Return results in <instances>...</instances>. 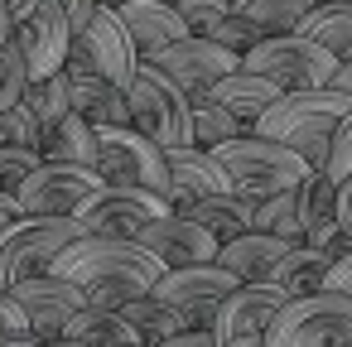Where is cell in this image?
Returning <instances> with one entry per match:
<instances>
[{"label":"cell","mask_w":352,"mask_h":347,"mask_svg":"<svg viewBox=\"0 0 352 347\" xmlns=\"http://www.w3.org/2000/svg\"><path fill=\"white\" fill-rule=\"evenodd\" d=\"M49 275L73 280L87 294V304H97V309H121V304L150 294L155 280L164 275V265L131 236H82L54 260Z\"/></svg>","instance_id":"obj_1"},{"label":"cell","mask_w":352,"mask_h":347,"mask_svg":"<svg viewBox=\"0 0 352 347\" xmlns=\"http://www.w3.org/2000/svg\"><path fill=\"white\" fill-rule=\"evenodd\" d=\"M352 116V97L333 92V87H314V92H285L261 121L251 135H265V140H280L289 145L314 174H328V155H333V135L338 126Z\"/></svg>","instance_id":"obj_2"},{"label":"cell","mask_w":352,"mask_h":347,"mask_svg":"<svg viewBox=\"0 0 352 347\" xmlns=\"http://www.w3.org/2000/svg\"><path fill=\"white\" fill-rule=\"evenodd\" d=\"M208 155L222 164L227 183H232L236 193H246L251 203H261V198H270V193H289V188H299V183L314 174L289 145L265 140V135H241V140H227V145H217V150H208Z\"/></svg>","instance_id":"obj_3"},{"label":"cell","mask_w":352,"mask_h":347,"mask_svg":"<svg viewBox=\"0 0 352 347\" xmlns=\"http://www.w3.org/2000/svg\"><path fill=\"white\" fill-rule=\"evenodd\" d=\"M82 236L87 232L78 217H15L0 232V294H10L34 275H49L54 260Z\"/></svg>","instance_id":"obj_4"},{"label":"cell","mask_w":352,"mask_h":347,"mask_svg":"<svg viewBox=\"0 0 352 347\" xmlns=\"http://www.w3.org/2000/svg\"><path fill=\"white\" fill-rule=\"evenodd\" d=\"M126 102H131V131H140L160 150L193 145V102L155 63H140L135 68V78L126 87Z\"/></svg>","instance_id":"obj_5"},{"label":"cell","mask_w":352,"mask_h":347,"mask_svg":"<svg viewBox=\"0 0 352 347\" xmlns=\"http://www.w3.org/2000/svg\"><path fill=\"white\" fill-rule=\"evenodd\" d=\"M97 174L107 188H145L169 203V159L155 140H145L131 126L97 131Z\"/></svg>","instance_id":"obj_6"},{"label":"cell","mask_w":352,"mask_h":347,"mask_svg":"<svg viewBox=\"0 0 352 347\" xmlns=\"http://www.w3.org/2000/svg\"><path fill=\"white\" fill-rule=\"evenodd\" d=\"M265 347H352V294L294 299L265 328Z\"/></svg>","instance_id":"obj_7"},{"label":"cell","mask_w":352,"mask_h":347,"mask_svg":"<svg viewBox=\"0 0 352 347\" xmlns=\"http://www.w3.org/2000/svg\"><path fill=\"white\" fill-rule=\"evenodd\" d=\"M246 73H261L270 78L280 92H314V87H328L333 73H338V58H328L314 39L304 34H280V39H261L246 58H241Z\"/></svg>","instance_id":"obj_8"},{"label":"cell","mask_w":352,"mask_h":347,"mask_svg":"<svg viewBox=\"0 0 352 347\" xmlns=\"http://www.w3.org/2000/svg\"><path fill=\"white\" fill-rule=\"evenodd\" d=\"M102 174L97 169H78V164H39L20 193H15V208L20 217H78L97 193H102Z\"/></svg>","instance_id":"obj_9"},{"label":"cell","mask_w":352,"mask_h":347,"mask_svg":"<svg viewBox=\"0 0 352 347\" xmlns=\"http://www.w3.org/2000/svg\"><path fill=\"white\" fill-rule=\"evenodd\" d=\"M236 289V275H227L217 260L212 265H184V270H164L160 280H155V299H164L174 313H179V323H184V333H198V328H212V318H217V304L227 299Z\"/></svg>","instance_id":"obj_10"},{"label":"cell","mask_w":352,"mask_h":347,"mask_svg":"<svg viewBox=\"0 0 352 347\" xmlns=\"http://www.w3.org/2000/svg\"><path fill=\"white\" fill-rule=\"evenodd\" d=\"M73 54H78L97 78H107V82L121 87V92L131 87V78H135V68H140V54H135V44H131V34H126L121 15L107 10V5H97V10L87 15V25L73 30Z\"/></svg>","instance_id":"obj_11"},{"label":"cell","mask_w":352,"mask_h":347,"mask_svg":"<svg viewBox=\"0 0 352 347\" xmlns=\"http://www.w3.org/2000/svg\"><path fill=\"white\" fill-rule=\"evenodd\" d=\"M10 39H15V49L25 54L30 82H44V78L63 73V63H68V49H73V20L63 15L58 0H39L30 15L15 20Z\"/></svg>","instance_id":"obj_12"},{"label":"cell","mask_w":352,"mask_h":347,"mask_svg":"<svg viewBox=\"0 0 352 347\" xmlns=\"http://www.w3.org/2000/svg\"><path fill=\"white\" fill-rule=\"evenodd\" d=\"M145 63H155L188 102H203L222 78H232L236 68H241V58L236 54H227V49H217L212 39H179V44H169L164 54H155V58H145Z\"/></svg>","instance_id":"obj_13"},{"label":"cell","mask_w":352,"mask_h":347,"mask_svg":"<svg viewBox=\"0 0 352 347\" xmlns=\"http://www.w3.org/2000/svg\"><path fill=\"white\" fill-rule=\"evenodd\" d=\"M164 212H169V203L145 193V188H102L78 212V222H82L87 236H135L140 227H150Z\"/></svg>","instance_id":"obj_14"},{"label":"cell","mask_w":352,"mask_h":347,"mask_svg":"<svg viewBox=\"0 0 352 347\" xmlns=\"http://www.w3.org/2000/svg\"><path fill=\"white\" fill-rule=\"evenodd\" d=\"M131 241H140L164 270H184V265H212L217 260V236L203 232L198 222L179 217L174 208L164 217H155L150 227H140Z\"/></svg>","instance_id":"obj_15"},{"label":"cell","mask_w":352,"mask_h":347,"mask_svg":"<svg viewBox=\"0 0 352 347\" xmlns=\"http://www.w3.org/2000/svg\"><path fill=\"white\" fill-rule=\"evenodd\" d=\"M10 294H15V304L25 309L30 333L44 337V342H49V337H63V328L73 323V313L87 309V294H82L73 280H63V275H34V280L15 284Z\"/></svg>","instance_id":"obj_16"},{"label":"cell","mask_w":352,"mask_h":347,"mask_svg":"<svg viewBox=\"0 0 352 347\" xmlns=\"http://www.w3.org/2000/svg\"><path fill=\"white\" fill-rule=\"evenodd\" d=\"M63 78H68V97H73V116H82L92 131H107V126H131V102L121 87H111L107 78H97L73 49H68V63H63Z\"/></svg>","instance_id":"obj_17"},{"label":"cell","mask_w":352,"mask_h":347,"mask_svg":"<svg viewBox=\"0 0 352 347\" xmlns=\"http://www.w3.org/2000/svg\"><path fill=\"white\" fill-rule=\"evenodd\" d=\"M285 304H289V299H285L275 284H236V289L217 304L212 337H217V342H232V337H265V328L275 323V313H280Z\"/></svg>","instance_id":"obj_18"},{"label":"cell","mask_w":352,"mask_h":347,"mask_svg":"<svg viewBox=\"0 0 352 347\" xmlns=\"http://www.w3.org/2000/svg\"><path fill=\"white\" fill-rule=\"evenodd\" d=\"M164 159H169V208H184V203H198L212 193H232L222 164L208 150L179 145V150H164Z\"/></svg>","instance_id":"obj_19"},{"label":"cell","mask_w":352,"mask_h":347,"mask_svg":"<svg viewBox=\"0 0 352 347\" xmlns=\"http://www.w3.org/2000/svg\"><path fill=\"white\" fill-rule=\"evenodd\" d=\"M116 15H121V25H126V34L135 44L140 63L164 54L179 39H188V30H184V20H179V10L169 5V0H131V5H121Z\"/></svg>","instance_id":"obj_20"},{"label":"cell","mask_w":352,"mask_h":347,"mask_svg":"<svg viewBox=\"0 0 352 347\" xmlns=\"http://www.w3.org/2000/svg\"><path fill=\"white\" fill-rule=\"evenodd\" d=\"M179 217H188V222H198L203 232H212L217 236V246H227V241H236V236H246L251 232V212H256V203L246 198V193H212V198H198V203H184V208H174Z\"/></svg>","instance_id":"obj_21"},{"label":"cell","mask_w":352,"mask_h":347,"mask_svg":"<svg viewBox=\"0 0 352 347\" xmlns=\"http://www.w3.org/2000/svg\"><path fill=\"white\" fill-rule=\"evenodd\" d=\"M285 251H289V246H285L280 236L246 232V236H236V241L217 246V265H222L227 275H236V284H265Z\"/></svg>","instance_id":"obj_22"},{"label":"cell","mask_w":352,"mask_h":347,"mask_svg":"<svg viewBox=\"0 0 352 347\" xmlns=\"http://www.w3.org/2000/svg\"><path fill=\"white\" fill-rule=\"evenodd\" d=\"M208 97H212L217 107H227V111H232V116H236L246 131H256V121H261V116H265V111H270V107L285 97V92H280L270 78L236 68V73H232V78H222V82L208 92Z\"/></svg>","instance_id":"obj_23"},{"label":"cell","mask_w":352,"mask_h":347,"mask_svg":"<svg viewBox=\"0 0 352 347\" xmlns=\"http://www.w3.org/2000/svg\"><path fill=\"white\" fill-rule=\"evenodd\" d=\"M328 270H333V260H328L323 251H314V246H289V251L280 256V265L270 270L265 284H275V289L294 304V299L323 294V289H328Z\"/></svg>","instance_id":"obj_24"},{"label":"cell","mask_w":352,"mask_h":347,"mask_svg":"<svg viewBox=\"0 0 352 347\" xmlns=\"http://www.w3.org/2000/svg\"><path fill=\"white\" fill-rule=\"evenodd\" d=\"M39 155L49 164H78V169H97V131L82 116H63L54 126H44L39 135Z\"/></svg>","instance_id":"obj_25"},{"label":"cell","mask_w":352,"mask_h":347,"mask_svg":"<svg viewBox=\"0 0 352 347\" xmlns=\"http://www.w3.org/2000/svg\"><path fill=\"white\" fill-rule=\"evenodd\" d=\"M63 337H73L82 347H145L140 333L121 318V309H97V304L78 309L73 323L63 328Z\"/></svg>","instance_id":"obj_26"},{"label":"cell","mask_w":352,"mask_h":347,"mask_svg":"<svg viewBox=\"0 0 352 347\" xmlns=\"http://www.w3.org/2000/svg\"><path fill=\"white\" fill-rule=\"evenodd\" d=\"M232 10L246 25H256L261 39H280V34H299V25L314 10V0H236Z\"/></svg>","instance_id":"obj_27"},{"label":"cell","mask_w":352,"mask_h":347,"mask_svg":"<svg viewBox=\"0 0 352 347\" xmlns=\"http://www.w3.org/2000/svg\"><path fill=\"white\" fill-rule=\"evenodd\" d=\"M304 39H314L328 58L352 63V5H314L309 20L299 25Z\"/></svg>","instance_id":"obj_28"},{"label":"cell","mask_w":352,"mask_h":347,"mask_svg":"<svg viewBox=\"0 0 352 347\" xmlns=\"http://www.w3.org/2000/svg\"><path fill=\"white\" fill-rule=\"evenodd\" d=\"M251 232H265V236H280L285 246H304V217H299V193H270L256 203L251 212Z\"/></svg>","instance_id":"obj_29"},{"label":"cell","mask_w":352,"mask_h":347,"mask_svg":"<svg viewBox=\"0 0 352 347\" xmlns=\"http://www.w3.org/2000/svg\"><path fill=\"white\" fill-rule=\"evenodd\" d=\"M121 318L140 333V342H145V347H160V342H169V337H179V333H184L179 313H174L164 299H155V294H140V299L121 304Z\"/></svg>","instance_id":"obj_30"},{"label":"cell","mask_w":352,"mask_h":347,"mask_svg":"<svg viewBox=\"0 0 352 347\" xmlns=\"http://www.w3.org/2000/svg\"><path fill=\"white\" fill-rule=\"evenodd\" d=\"M241 135H251V131H246L227 107H217L212 97L193 102V145H198V150H217V145L241 140Z\"/></svg>","instance_id":"obj_31"},{"label":"cell","mask_w":352,"mask_h":347,"mask_svg":"<svg viewBox=\"0 0 352 347\" xmlns=\"http://www.w3.org/2000/svg\"><path fill=\"white\" fill-rule=\"evenodd\" d=\"M299 217H304V232L323 227V222H338V183L328 174H309L299 188Z\"/></svg>","instance_id":"obj_32"},{"label":"cell","mask_w":352,"mask_h":347,"mask_svg":"<svg viewBox=\"0 0 352 347\" xmlns=\"http://www.w3.org/2000/svg\"><path fill=\"white\" fill-rule=\"evenodd\" d=\"M25 107L34 111V121H39V126H54V121L73 116L68 78H63V73H54V78H44V82H30V92H25Z\"/></svg>","instance_id":"obj_33"},{"label":"cell","mask_w":352,"mask_h":347,"mask_svg":"<svg viewBox=\"0 0 352 347\" xmlns=\"http://www.w3.org/2000/svg\"><path fill=\"white\" fill-rule=\"evenodd\" d=\"M25 92H30V68H25V54L10 39V44H0V111L20 107Z\"/></svg>","instance_id":"obj_34"},{"label":"cell","mask_w":352,"mask_h":347,"mask_svg":"<svg viewBox=\"0 0 352 347\" xmlns=\"http://www.w3.org/2000/svg\"><path fill=\"white\" fill-rule=\"evenodd\" d=\"M44 126L34 121V111L20 102L10 111H0V150H39Z\"/></svg>","instance_id":"obj_35"},{"label":"cell","mask_w":352,"mask_h":347,"mask_svg":"<svg viewBox=\"0 0 352 347\" xmlns=\"http://www.w3.org/2000/svg\"><path fill=\"white\" fill-rule=\"evenodd\" d=\"M179 20H184V30L193 34V39H212V30L232 15V5L227 0H179Z\"/></svg>","instance_id":"obj_36"},{"label":"cell","mask_w":352,"mask_h":347,"mask_svg":"<svg viewBox=\"0 0 352 347\" xmlns=\"http://www.w3.org/2000/svg\"><path fill=\"white\" fill-rule=\"evenodd\" d=\"M44 164V155L39 150H0V193H20V183L34 174Z\"/></svg>","instance_id":"obj_37"},{"label":"cell","mask_w":352,"mask_h":347,"mask_svg":"<svg viewBox=\"0 0 352 347\" xmlns=\"http://www.w3.org/2000/svg\"><path fill=\"white\" fill-rule=\"evenodd\" d=\"M212 44H217V49H227V54H236V58H246V54L261 44V30H256V25H246V20L232 10V15L212 30Z\"/></svg>","instance_id":"obj_38"},{"label":"cell","mask_w":352,"mask_h":347,"mask_svg":"<svg viewBox=\"0 0 352 347\" xmlns=\"http://www.w3.org/2000/svg\"><path fill=\"white\" fill-rule=\"evenodd\" d=\"M304 246H314V251H323L333 265L342 260V256H352V232H342L338 222H323V227H314V232H304Z\"/></svg>","instance_id":"obj_39"},{"label":"cell","mask_w":352,"mask_h":347,"mask_svg":"<svg viewBox=\"0 0 352 347\" xmlns=\"http://www.w3.org/2000/svg\"><path fill=\"white\" fill-rule=\"evenodd\" d=\"M328 179L333 183H342V179H352V116L338 126V135H333V155H328Z\"/></svg>","instance_id":"obj_40"},{"label":"cell","mask_w":352,"mask_h":347,"mask_svg":"<svg viewBox=\"0 0 352 347\" xmlns=\"http://www.w3.org/2000/svg\"><path fill=\"white\" fill-rule=\"evenodd\" d=\"M30 323H25V309L15 304V294H0V342H10V337H25Z\"/></svg>","instance_id":"obj_41"},{"label":"cell","mask_w":352,"mask_h":347,"mask_svg":"<svg viewBox=\"0 0 352 347\" xmlns=\"http://www.w3.org/2000/svg\"><path fill=\"white\" fill-rule=\"evenodd\" d=\"M328 289H333V294H352V256H342V260L328 270Z\"/></svg>","instance_id":"obj_42"},{"label":"cell","mask_w":352,"mask_h":347,"mask_svg":"<svg viewBox=\"0 0 352 347\" xmlns=\"http://www.w3.org/2000/svg\"><path fill=\"white\" fill-rule=\"evenodd\" d=\"M160 347H217V337H212V328H198V333H179V337H169Z\"/></svg>","instance_id":"obj_43"},{"label":"cell","mask_w":352,"mask_h":347,"mask_svg":"<svg viewBox=\"0 0 352 347\" xmlns=\"http://www.w3.org/2000/svg\"><path fill=\"white\" fill-rule=\"evenodd\" d=\"M338 227H342V232H352V179H342V183H338Z\"/></svg>","instance_id":"obj_44"},{"label":"cell","mask_w":352,"mask_h":347,"mask_svg":"<svg viewBox=\"0 0 352 347\" xmlns=\"http://www.w3.org/2000/svg\"><path fill=\"white\" fill-rule=\"evenodd\" d=\"M58 5H63V15H68L73 30H78V25H87V15L97 10V0H58Z\"/></svg>","instance_id":"obj_45"},{"label":"cell","mask_w":352,"mask_h":347,"mask_svg":"<svg viewBox=\"0 0 352 347\" xmlns=\"http://www.w3.org/2000/svg\"><path fill=\"white\" fill-rule=\"evenodd\" d=\"M333 92H342V97H352V63H338V73H333V82H328Z\"/></svg>","instance_id":"obj_46"},{"label":"cell","mask_w":352,"mask_h":347,"mask_svg":"<svg viewBox=\"0 0 352 347\" xmlns=\"http://www.w3.org/2000/svg\"><path fill=\"white\" fill-rule=\"evenodd\" d=\"M15 217H20V208H15V198H10V193H0V232H6V227H10Z\"/></svg>","instance_id":"obj_47"},{"label":"cell","mask_w":352,"mask_h":347,"mask_svg":"<svg viewBox=\"0 0 352 347\" xmlns=\"http://www.w3.org/2000/svg\"><path fill=\"white\" fill-rule=\"evenodd\" d=\"M10 30H15V15H10L6 0H0V44H10Z\"/></svg>","instance_id":"obj_48"},{"label":"cell","mask_w":352,"mask_h":347,"mask_svg":"<svg viewBox=\"0 0 352 347\" xmlns=\"http://www.w3.org/2000/svg\"><path fill=\"white\" fill-rule=\"evenodd\" d=\"M0 347H44V337H34V333H25V337H10V342H0Z\"/></svg>","instance_id":"obj_49"},{"label":"cell","mask_w":352,"mask_h":347,"mask_svg":"<svg viewBox=\"0 0 352 347\" xmlns=\"http://www.w3.org/2000/svg\"><path fill=\"white\" fill-rule=\"evenodd\" d=\"M6 5H10V15H15V20H20V15H30V10H34V5H39V0H6Z\"/></svg>","instance_id":"obj_50"},{"label":"cell","mask_w":352,"mask_h":347,"mask_svg":"<svg viewBox=\"0 0 352 347\" xmlns=\"http://www.w3.org/2000/svg\"><path fill=\"white\" fill-rule=\"evenodd\" d=\"M217 347H265V337H232V342H217Z\"/></svg>","instance_id":"obj_51"},{"label":"cell","mask_w":352,"mask_h":347,"mask_svg":"<svg viewBox=\"0 0 352 347\" xmlns=\"http://www.w3.org/2000/svg\"><path fill=\"white\" fill-rule=\"evenodd\" d=\"M44 347H82V342H73V337H49Z\"/></svg>","instance_id":"obj_52"},{"label":"cell","mask_w":352,"mask_h":347,"mask_svg":"<svg viewBox=\"0 0 352 347\" xmlns=\"http://www.w3.org/2000/svg\"><path fill=\"white\" fill-rule=\"evenodd\" d=\"M97 5H107V10H121V5H131V0H97Z\"/></svg>","instance_id":"obj_53"},{"label":"cell","mask_w":352,"mask_h":347,"mask_svg":"<svg viewBox=\"0 0 352 347\" xmlns=\"http://www.w3.org/2000/svg\"><path fill=\"white\" fill-rule=\"evenodd\" d=\"M314 5H352V0H314Z\"/></svg>","instance_id":"obj_54"},{"label":"cell","mask_w":352,"mask_h":347,"mask_svg":"<svg viewBox=\"0 0 352 347\" xmlns=\"http://www.w3.org/2000/svg\"><path fill=\"white\" fill-rule=\"evenodd\" d=\"M227 5H236V0H227Z\"/></svg>","instance_id":"obj_55"},{"label":"cell","mask_w":352,"mask_h":347,"mask_svg":"<svg viewBox=\"0 0 352 347\" xmlns=\"http://www.w3.org/2000/svg\"><path fill=\"white\" fill-rule=\"evenodd\" d=\"M169 5H179V0H169Z\"/></svg>","instance_id":"obj_56"}]
</instances>
